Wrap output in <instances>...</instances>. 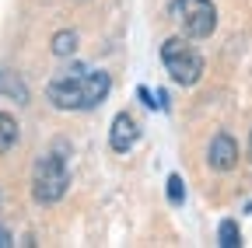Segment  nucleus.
Wrapping results in <instances>:
<instances>
[{
    "mask_svg": "<svg viewBox=\"0 0 252 248\" xmlns=\"http://www.w3.org/2000/svg\"><path fill=\"white\" fill-rule=\"evenodd\" d=\"M137 95H140V102H144L147 109H161V105H158V98L151 95V91H147V87H140V91H137Z\"/></svg>",
    "mask_w": 252,
    "mask_h": 248,
    "instance_id": "obj_12",
    "label": "nucleus"
},
{
    "mask_svg": "<svg viewBox=\"0 0 252 248\" xmlns=\"http://www.w3.org/2000/svg\"><path fill=\"white\" fill-rule=\"evenodd\" d=\"M53 53H56V56H74V53H77V32H70V28L56 32V35H53Z\"/></svg>",
    "mask_w": 252,
    "mask_h": 248,
    "instance_id": "obj_8",
    "label": "nucleus"
},
{
    "mask_svg": "<svg viewBox=\"0 0 252 248\" xmlns=\"http://www.w3.org/2000/svg\"><path fill=\"white\" fill-rule=\"evenodd\" d=\"M161 63L172 74V81L182 87H193L203 77V56L196 46H189V39H165L161 42Z\"/></svg>",
    "mask_w": 252,
    "mask_h": 248,
    "instance_id": "obj_3",
    "label": "nucleus"
},
{
    "mask_svg": "<svg viewBox=\"0 0 252 248\" xmlns=\"http://www.w3.org/2000/svg\"><path fill=\"white\" fill-rule=\"evenodd\" d=\"M70 189V165H67V143H56L46 150L32 168V196L42 206H53Z\"/></svg>",
    "mask_w": 252,
    "mask_h": 248,
    "instance_id": "obj_2",
    "label": "nucleus"
},
{
    "mask_svg": "<svg viewBox=\"0 0 252 248\" xmlns=\"http://www.w3.org/2000/svg\"><path fill=\"white\" fill-rule=\"evenodd\" d=\"M207 165H210L214 171H231V168L238 165V143H235L231 133H217V137L210 140V147H207Z\"/></svg>",
    "mask_w": 252,
    "mask_h": 248,
    "instance_id": "obj_5",
    "label": "nucleus"
},
{
    "mask_svg": "<svg viewBox=\"0 0 252 248\" xmlns=\"http://www.w3.org/2000/svg\"><path fill=\"white\" fill-rule=\"evenodd\" d=\"M109 91H112V77L105 70L67 67L46 84V98L63 112H88V109H98Z\"/></svg>",
    "mask_w": 252,
    "mask_h": 248,
    "instance_id": "obj_1",
    "label": "nucleus"
},
{
    "mask_svg": "<svg viewBox=\"0 0 252 248\" xmlns=\"http://www.w3.org/2000/svg\"><path fill=\"white\" fill-rule=\"evenodd\" d=\"M217 245H224V248H238V245H242V234H238V224H235V220H220V227H217Z\"/></svg>",
    "mask_w": 252,
    "mask_h": 248,
    "instance_id": "obj_9",
    "label": "nucleus"
},
{
    "mask_svg": "<svg viewBox=\"0 0 252 248\" xmlns=\"http://www.w3.org/2000/svg\"><path fill=\"white\" fill-rule=\"evenodd\" d=\"M14 143H18V119L0 112V154H7Z\"/></svg>",
    "mask_w": 252,
    "mask_h": 248,
    "instance_id": "obj_7",
    "label": "nucleus"
},
{
    "mask_svg": "<svg viewBox=\"0 0 252 248\" xmlns=\"http://www.w3.org/2000/svg\"><path fill=\"white\" fill-rule=\"evenodd\" d=\"M0 91H11L14 102H21V105H25V98H28L25 84H18V81H14V74H0Z\"/></svg>",
    "mask_w": 252,
    "mask_h": 248,
    "instance_id": "obj_10",
    "label": "nucleus"
},
{
    "mask_svg": "<svg viewBox=\"0 0 252 248\" xmlns=\"http://www.w3.org/2000/svg\"><path fill=\"white\" fill-rule=\"evenodd\" d=\"M168 14L186 39H207L217 28V7L210 0H172Z\"/></svg>",
    "mask_w": 252,
    "mask_h": 248,
    "instance_id": "obj_4",
    "label": "nucleus"
},
{
    "mask_svg": "<svg viewBox=\"0 0 252 248\" xmlns=\"http://www.w3.org/2000/svg\"><path fill=\"white\" fill-rule=\"evenodd\" d=\"M168 199H172L175 206H182V199H186V185H182L179 175H168Z\"/></svg>",
    "mask_w": 252,
    "mask_h": 248,
    "instance_id": "obj_11",
    "label": "nucleus"
},
{
    "mask_svg": "<svg viewBox=\"0 0 252 248\" xmlns=\"http://www.w3.org/2000/svg\"><path fill=\"white\" fill-rule=\"evenodd\" d=\"M7 245H11V231L0 227V248H7Z\"/></svg>",
    "mask_w": 252,
    "mask_h": 248,
    "instance_id": "obj_13",
    "label": "nucleus"
},
{
    "mask_svg": "<svg viewBox=\"0 0 252 248\" xmlns=\"http://www.w3.org/2000/svg\"><path fill=\"white\" fill-rule=\"evenodd\" d=\"M140 140V126L133 122L130 112H119L112 119V130H109V147L116 154H126V150H133V143Z\"/></svg>",
    "mask_w": 252,
    "mask_h": 248,
    "instance_id": "obj_6",
    "label": "nucleus"
},
{
    "mask_svg": "<svg viewBox=\"0 0 252 248\" xmlns=\"http://www.w3.org/2000/svg\"><path fill=\"white\" fill-rule=\"evenodd\" d=\"M249 158H252V133H249Z\"/></svg>",
    "mask_w": 252,
    "mask_h": 248,
    "instance_id": "obj_14",
    "label": "nucleus"
}]
</instances>
